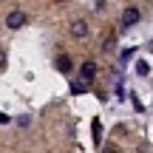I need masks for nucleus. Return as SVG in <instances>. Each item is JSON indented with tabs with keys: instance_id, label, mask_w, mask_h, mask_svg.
Here are the masks:
<instances>
[{
	"instance_id": "7",
	"label": "nucleus",
	"mask_w": 153,
	"mask_h": 153,
	"mask_svg": "<svg viewBox=\"0 0 153 153\" xmlns=\"http://www.w3.org/2000/svg\"><path fill=\"white\" fill-rule=\"evenodd\" d=\"M136 74H139V76H148V74H150L148 62H136Z\"/></svg>"
},
{
	"instance_id": "12",
	"label": "nucleus",
	"mask_w": 153,
	"mask_h": 153,
	"mask_svg": "<svg viewBox=\"0 0 153 153\" xmlns=\"http://www.w3.org/2000/svg\"><path fill=\"white\" fill-rule=\"evenodd\" d=\"M11 122V116H6V114H0V125H9Z\"/></svg>"
},
{
	"instance_id": "6",
	"label": "nucleus",
	"mask_w": 153,
	"mask_h": 153,
	"mask_svg": "<svg viewBox=\"0 0 153 153\" xmlns=\"http://www.w3.org/2000/svg\"><path fill=\"white\" fill-rule=\"evenodd\" d=\"M85 91H88V85H85V82H79V79L71 82V94H85Z\"/></svg>"
},
{
	"instance_id": "10",
	"label": "nucleus",
	"mask_w": 153,
	"mask_h": 153,
	"mask_svg": "<svg viewBox=\"0 0 153 153\" xmlns=\"http://www.w3.org/2000/svg\"><path fill=\"white\" fill-rule=\"evenodd\" d=\"M102 153H119V148H116V145H105Z\"/></svg>"
},
{
	"instance_id": "13",
	"label": "nucleus",
	"mask_w": 153,
	"mask_h": 153,
	"mask_svg": "<svg viewBox=\"0 0 153 153\" xmlns=\"http://www.w3.org/2000/svg\"><path fill=\"white\" fill-rule=\"evenodd\" d=\"M0 68H6V51L0 48Z\"/></svg>"
},
{
	"instance_id": "3",
	"label": "nucleus",
	"mask_w": 153,
	"mask_h": 153,
	"mask_svg": "<svg viewBox=\"0 0 153 153\" xmlns=\"http://www.w3.org/2000/svg\"><path fill=\"white\" fill-rule=\"evenodd\" d=\"M139 17H142V11H139L136 6H131V9H125V14H122V26H125V28L136 26V23H139Z\"/></svg>"
},
{
	"instance_id": "2",
	"label": "nucleus",
	"mask_w": 153,
	"mask_h": 153,
	"mask_svg": "<svg viewBox=\"0 0 153 153\" xmlns=\"http://www.w3.org/2000/svg\"><path fill=\"white\" fill-rule=\"evenodd\" d=\"M79 76H82L79 82H85V85H88V82L97 76V62H94V60H85V62H82V68H79Z\"/></svg>"
},
{
	"instance_id": "11",
	"label": "nucleus",
	"mask_w": 153,
	"mask_h": 153,
	"mask_svg": "<svg viewBox=\"0 0 153 153\" xmlns=\"http://www.w3.org/2000/svg\"><path fill=\"white\" fill-rule=\"evenodd\" d=\"M131 57H133V48H125V51H122V60H125V62L131 60Z\"/></svg>"
},
{
	"instance_id": "4",
	"label": "nucleus",
	"mask_w": 153,
	"mask_h": 153,
	"mask_svg": "<svg viewBox=\"0 0 153 153\" xmlns=\"http://www.w3.org/2000/svg\"><path fill=\"white\" fill-rule=\"evenodd\" d=\"M71 37H76V40L88 37V23L85 20H74L71 23Z\"/></svg>"
},
{
	"instance_id": "5",
	"label": "nucleus",
	"mask_w": 153,
	"mask_h": 153,
	"mask_svg": "<svg viewBox=\"0 0 153 153\" xmlns=\"http://www.w3.org/2000/svg\"><path fill=\"white\" fill-rule=\"evenodd\" d=\"M71 68H74V62H71V57H68V54H60V57H57V71H60V74H71Z\"/></svg>"
},
{
	"instance_id": "8",
	"label": "nucleus",
	"mask_w": 153,
	"mask_h": 153,
	"mask_svg": "<svg viewBox=\"0 0 153 153\" xmlns=\"http://www.w3.org/2000/svg\"><path fill=\"white\" fill-rule=\"evenodd\" d=\"M94 142L99 145V119H94Z\"/></svg>"
},
{
	"instance_id": "9",
	"label": "nucleus",
	"mask_w": 153,
	"mask_h": 153,
	"mask_svg": "<svg viewBox=\"0 0 153 153\" xmlns=\"http://www.w3.org/2000/svg\"><path fill=\"white\" fill-rule=\"evenodd\" d=\"M17 125H20V128H28V125H31V119H28V116H20V119H17Z\"/></svg>"
},
{
	"instance_id": "1",
	"label": "nucleus",
	"mask_w": 153,
	"mask_h": 153,
	"mask_svg": "<svg viewBox=\"0 0 153 153\" xmlns=\"http://www.w3.org/2000/svg\"><path fill=\"white\" fill-rule=\"evenodd\" d=\"M26 23H28V14H26V11H20V9H14V11H9V14H6V26H9L11 31L23 28Z\"/></svg>"
}]
</instances>
